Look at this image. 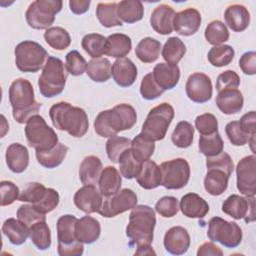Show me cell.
I'll return each instance as SVG.
<instances>
[{"label": "cell", "instance_id": "7bdbcfd3", "mask_svg": "<svg viewBox=\"0 0 256 256\" xmlns=\"http://www.w3.org/2000/svg\"><path fill=\"white\" fill-rule=\"evenodd\" d=\"M44 39L51 48L59 51L68 48L71 44L69 33L62 27L48 28L44 33Z\"/></svg>", "mask_w": 256, "mask_h": 256}, {"label": "cell", "instance_id": "db71d44e", "mask_svg": "<svg viewBox=\"0 0 256 256\" xmlns=\"http://www.w3.org/2000/svg\"><path fill=\"white\" fill-rule=\"evenodd\" d=\"M206 167L207 169H219L224 171L228 176H231L233 170H234V164L226 152H221L218 155L212 156V157H207L206 160Z\"/></svg>", "mask_w": 256, "mask_h": 256}, {"label": "cell", "instance_id": "e575fe53", "mask_svg": "<svg viewBox=\"0 0 256 256\" xmlns=\"http://www.w3.org/2000/svg\"><path fill=\"white\" fill-rule=\"evenodd\" d=\"M117 15L125 23L140 21L144 15V7L139 0H123L117 3Z\"/></svg>", "mask_w": 256, "mask_h": 256}, {"label": "cell", "instance_id": "8d00e7d4", "mask_svg": "<svg viewBox=\"0 0 256 256\" xmlns=\"http://www.w3.org/2000/svg\"><path fill=\"white\" fill-rule=\"evenodd\" d=\"M161 42L152 38H143L135 48L137 58L143 63H152L156 61L160 55Z\"/></svg>", "mask_w": 256, "mask_h": 256}, {"label": "cell", "instance_id": "d6a6232c", "mask_svg": "<svg viewBox=\"0 0 256 256\" xmlns=\"http://www.w3.org/2000/svg\"><path fill=\"white\" fill-rule=\"evenodd\" d=\"M121 176L118 170L113 166L105 167L100 175L98 185L99 191L104 197L116 194L121 188Z\"/></svg>", "mask_w": 256, "mask_h": 256}, {"label": "cell", "instance_id": "2e32d148", "mask_svg": "<svg viewBox=\"0 0 256 256\" xmlns=\"http://www.w3.org/2000/svg\"><path fill=\"white\" fill-rule=\"evenodd\" d=\"M237 189L245 196L256 194V156L243 157L236 167Z\"/></svg>", "mask_w": 256, "mask_h": 256}, {"label": "cell", "instance_id": "6125c7cd", "mask_svg": "<svg viewBox=\"0 0 256 256\" xmlns=\"http://www.w3.org/2000/svg\"><path fill=\"white\" fill-rule=\"evenodd\" d=\"M239 67L246 75H254L256 73V53L249 51L244 53L239 59Z\"/></svg>", "mask_w": 256, "mask_h": 256}, {"label": "cell", "instance_id": "603a6c76", "mask_svg": "<svg viewBox=\"0 0 256 256\" xmlns=\"http://www.w3.org/2000/svg\"><path fill=\"white\" fill-rule=\"evenodd\" d=\"M215 102L222 113L232 115L241 111L244 99L238 89H225L218 92Z\"/></svg>", "mask_w": 256, "mask_h": 256}, {"label": "cell", "instance_id": "ac0fdd59", "mask_svg": "<svg viewBox=\"0 0 256 256\" xmlns=\"http://www.w3.org/2000/svg\"><path fill=\"white\" fill-rule=\"evenodd\" d=\"M103 203V195L93 185H84L74 195V204L84 213L98 212Z\"/></svg>", "mask_w": 256, "mask_h": 256}, {"label": "cell", "instance_id": "cb8c5ba5", "mask_svg": "<svg viewBox=\"0 0 256 256\" xmlns=\"http://www.w3.org/2000/svg\"><path fill=\"white\" fill-rule=\"evenodd\" d=\"M155 82L165 91L176 87L180 78V69L177 65L158 63L151 72Z\"/></svg>", "mask_w": 256, "mask_h": 256}, {"label": "cell", "instance_id": "ab89813d", "mask_svg": "<svg viewBox=\"0 0 256 256\" xmlns=\"http://www.w3.org/2000/svg\"><path fill=\"white\" fill-rule=\"evenodd\" d=\"M96 16L102 26L111 28L122 26V21L117 15V3H99L96 8Z\"/></svg>", "mask_w": 256, "mask_h": 256}, {"label": "cell", "instance_id": "681fc988", "mask_svg": "<svg viewBox=\"0 0 256 256\" xmlns=\"http://www.w3.org/2000/svg\"><path fill=\"white\" fill-rule=\"evenodd\" d=\"M234 54V49L230 45H219L213 46L209 50L207 58L211 65L215 67H223L232 62Z\"/></svg>", "mask_w": 256, "mask_h": 256}, {"label": "cell", "instance_id": "4fadbf2b", "mask_svg": "<svg viewBox=\"0 0 256 256\" xmlns=\"http://www.w3.org/2000/svg\"><path fill=\"white\" fill-rule=\"evenodd\" d=\"M161 185L166 189L178 190L186 186L190 178V166L184 158L165 161L160 165Z\"/></svg>", "mask_w": 256, "mask_h": 256}, {"label": "cell", "instance_id": "11a10c76", "mask_svg": "<svg viewBox=\"0 0 256 256\" xmlns=\"http://www.w3.org/2000/svg\"><path fill=\"white\" fill-rule=\"evenodd\" d=\"M225 133L229 141L234 146H243L247 144L252 135L245 133L239 125L238 121H231L225 127ZM255 135V134H254Z\"/></svg>", "mask_w": 256, "mask_h": 256}, {"label": "cell", "instance_id": "f5cc1de1", "mask_svg": "<svg viewBox=\"0 0 256 256\" xmlns=\"http://www.w3.org/2000/svg\"><path fill=\"white\" fill-rule=\"evenodd\" d=\"M164 93V90L155 82L152 73L146 74L140 85V94L145 100H154L161 96Z\"/></svg>", "mask_w": 256, "mask_h": 256}, {"label": "cell", "instance_id": "be15d7a7", "mask_svg": "<svg viewBox=\"0 0 256 256\" xmlns=\"http://www.w3.org/2000/svg\"><path fill=\"white\" fill-rule=\"evenodd\" d=\"M239 125L242 128V130L249 134V135H254L256 134V113L255 111H250L246 114H244L240 121Z\"/></svg>", "mask_w": 256, "mask_h": 256}, {"label": "cell", "instance_id": "f1b7e54d", "mask_svg": "<svg viewBox=\"0 0 256 256\" xmlns=\"http://www.w3.org/2000/svg\"><path fill=\"white\" fill-rule=\"evenodd\" d=\"M102 170V162L98 157L94 155L85 157L79 167V178L82 184L93 186L98 184Z\"/></svg>", "mask_w": 256, "mask_h": 256}, {"label": "cell", "instance_id": "f35d334b", "mask_svg": "<svg viewBox=\"0 0 256 256\" xmlns=\"http://www.w3.org/2000/svg\"><path fill=\"white\" fill-rule=\"evenodd\" d=\"M186 52V46L178 37H170L162 48V57L166 63L177 65Z\"/></svg>", "mask_w": 256, "mask_h": 256}, {"label": "cell", "instance_id": "6f0895ef", "mask_svg": "<svg viewBox=\"0 0 256 256\" xmlns=\"http://www.w3.org/2000/svg\"><path fill=\"white\" fill-rule=\"evenodd\" d=\"M195 127L201 135H209L218 131V121L213 114L204 113L196 117Z\"/></svg>", "mask_w": 256, "mask_h": 256}, {"label": "cell", "instance_id": "f907efd6", "mask_svg": "<svg viewBox=\"0 0 256 256\" xmlns=\"http://www.w3.org/2000/svg\"><path fill=\"white\" fill-rule=\"evenodd\" d=\"M131 140L129 138L120 137L117 135L109 137L106 142V152L108 158L113 163H118L120 155L128 148H130Z\"/></svg>", "mask_w": 256, "mask_h": 256}, {"label": "cell", "instance_id": "52a82bcc", "mask_svg": "<svg viewBox=\"0 0 256 256\" xmlns=\"http://www.w3.org/2000/svg\"><path fill=\"white\" fill-rule=\"evenodd\" d=\"M27 143L36 151H47L58 143V136L44 118L38 114L28 119L25 126Z\"/></svg>", "mask_w": 256, "mask_h": 256}, {"label": "cell", "instance_id": "003e7915", "mask_svg": "<svg viewBox=\"0 0 256 256\" xmlns=\"http://www.w3.org/2000/svg\"><path fill=\"white\" fill-rule=\"evenodd\" d=\"M156 255L155 251L152 249L151 245H141L137 246V250L135 251V255Z\"/></svg>", "mask_w": 256, "mask_h": 256}, {"label": "cell", "instance_id": "4316f807", "mask_svg": "<svg viewBox=\"0 0 256 256\" xmlns=\"http://www.w3.org/2000/svg\"><path fill=\"white\" fill-rule=\"evenodd\" d=\"M6 163L13 173H22L29 164V153L27 148L20 143H12L6 150Z\"/></svg>", "mask_w": 256, "mask_h": 256}, {"label": "cell", "instance_id": "7dc6e473", "mask_svg": "<svg viewBox=\"0 0 256 256\" xmlns=\"http://www.w3.org/2000/svg\"><path fill=\"white\" fill-rule=\"evenodd\" d=\"M119 170L120 174L126 179H133L139 174L142 164L136 160L131 152V149H126L119 157Z\"/></svg>", "mask_w": 256, "mask_h": 256}, {"label": "cell", "instance_id": "836d02e7", "mask_svg": "<svg viewBox=\"0 0 256 256\" xmlns=\"http://www.w3.org/2000/svg\"><path fill=\"white\" fill-rule=\"evenodd\" d=\"M229 177L224 171L219 169H207L204 178V188L212 196H219L228 187Z\"/></svg>", "mask_w": 256, "mask_h": 256}, {"label": "cell", "instance_id": "d6986e66", "mask_svg": "<svg viewBox=\"0 0 256 256\" xmlns=\"http://www.w3.org/2000/svg\"><path fill=\"white\" fill-rule=\"evenodd\" d=\"M201 20V14L197 9H185L175 14L173 19V30L179 35L191 36L200 28Z\"/></svg>", "mask_w": 256, "mask_h": 256}, {"label": "cell", "instance_id": "e0dca14e", "mask_svg": "<svg viewBox=\"0 0 256 256\" xmlns=\"http://www.w3.org/2000/svg\"><path fill=\"white\" fill-rule=\"evenodd\" d=\"M185 91L188 98L195 103H205L212 97L211 79L204 73L195 72L191 74L185 84Z\"/></svg>", "mask_w": 256, "mask_h": 256}, {"label": "cell", "instance_id": "b9f144b4", "mask_svg": "<svg viewBox=\"0 0 256 256\" xmlns=\"http://www.w3.org/2000/svg\"><path fill=\"white\" fill-rule=\"evenodd\" d=\"M81 45L90 57L93 59L100 58L105 54L106 37L98 33H90L82 38Z\"/></svg>", "mask_w": 256, "mask_h": 256}, {"label": "cell", "instance_id": "74e56055", "mask_svg": "<svg viewBox=\"0 0 256 256\" xmlns=\"http://www.w3.org/2000/svg\"><path fill=\"white\" fill-rule=\"evenodd\" d=\"M86 73L94 82H106L111 77V63L107 58H95L87 63Z\"/></svg>", "mask_w": 256, "mask_h": 256}, {"label": "cell", "instance_id": "6da1fadb", "mask_svg": "<svg viewBox=\"0 0 256 256\" xmlns=\"http://www.w3.org/2000/svg\"><path fill=\"white\" fill-rule=\"evenodd\" d=\"M137 122L135 109L126 103L101 111L95 118L94 129L101 137H111L120 131L131 129Z\"/></svg>", "mask_w": 256, "mask_h": 256}, {"label": "cell", "instance_id": "7c38bea8", "mask_svg": "<svg viewBox=\"0 0 256 256\" xmlns=\"http://www.w3.org/2000/svg\"><path fill=\"white\" fill-rule=\"evenodd\" d=\"M207 236L213 242H219L227 248H235L242 241V230L235 222L213 217L208 223Z\"/></svg>", "mask_w": 256, "mask_h": 256}, {"label": "cell", "instance_id": "7402d4cb", "mask_svg": "<svg viewBox=\"0 0 256 256\" xmlns=\"http://www.w3.org/2000/svg\"><path fill=\"white\" fill-rule=\"evenodd\" d=\"M175 14L176 13L171 6L161 4L152 12L150 24L155 32L161 35H168L173 31V19Z\"/></svg>", "mask_w": 256, "mask_h": 256}, {"label": "cell", "instance_id": "680465c9", "mask_svg": "<svg viewBox=\"0 0 256 256\" xmlns=\"http://www.w3.org/2000/svg\"><path fill=\"white\" fill-rule=\"evenodd\" d=\"M155 210L162 217L171 218L178 213V200L176 197L173 196H164L157 201L155 205Z\"/></svg>", "mask_w": 256, "mask_h": 256}, {"label": "cell", "instance_id": "816d5d0a", "mask_svg": "<svg viewBox=\"0 0 256 256\" xmlns=\"http://www.w3.org/2000/svg\"><path fill=\"white\" fill-rule=\"evenodd\" d=\"M65 60H66L65 67H66L68 73H70L73 76L82 75L87 68L86 60L76 50H72L69 53H67Z\"/></svg>", "mask_w": 256, "mask_h": 256}, {"label": "cell", "instance_id": "8992f818", "mask_svg": "<svg viewBox=\"0 0 256 256\" xmlns=\"http://www.w3.org/2000/svg\"><path fill=\"white\" fill-rule=\"evenodd\" d=\"M174 118V108L169 103H161L152 108L142 125L141 135L149 141L164 139Z\"/></svg>", "mask_w": 256, "mask_h": 256}, {"label": "cell", "instance_id": "9a60e30c", "mask_svg": "<svg viewBox=\"0 0 256 256\" xmlns=\"http://www.w3.org/2000/svg\"><path fill=\"white\" fill-rule=\"evenodd\" d=\"M222 211L236 220L244 219L247 223L253 222L255 220V198L232 194L224 200Z\"/></svg>", "mask_w": 256, "mask_h": 256}, {"label": "cell", "instance_id": "7a4b0ae2", "mask_svg": "<svg viewBox=\"0 0 256 256\" xmlns=\"http://www.w3.org/2000/svg\"><path fill=\"white\" fill-rule=\"evenodd\" d=\"M49 116L53 126L61 131L68 132L75 138L86 134L89 128L88 116L84 109L74 107L68 102H58L49 110Z\"/></svg>", "mask_w": 256, "mask_h": 256}, {"label": "cell", "instance_id": "5bb4252c", "mask_svg": "<svg viewBox=\"0 0 256 256\" xmlns=\"http://www.w3.org/2000/svg\"><path fill=\"white\" fill-rule=\"evenodd\" d=\"M137 205V195L131 189L119 190L116 194L105 197L98 213L105 217H115L123 212L132 210Z\"/></svg>", "mask_w": 256, "mask_h": 256}, {"label": "cell", "instance_id": "484cf974", "mask_svg": "<svg viewBox=\"0 0 256 256\" xmlns=\"http://www.w3.org/2000/svg\"><path fill=\"white\" fill-rule=\"evenodd\" d=\"M101 233L100 223L91 216H83L77 219L75 224V234L77 239L83 244H92L98 240Z\"/></svg>", "mask_w": 256, "mask_h": 256}, {"label": "cell", "instance_id": "f6af8a7d", "mask_svg": "<svg viewBox=\"0 0 256 256\" xmlns=\"http://www.w3.org/2000/svg\"><path fill=\"white\" fill-rule=\"evenodd\" d=\"M199 151L205 155L206 157H212L218 155L223 151L224 143L217 132L209 134V135H201L199 138Z\"/></svg>", "mask_w": 256, "mask_h": 256}, {"label": "cell", "instance_id": "5b68a950", "mask_svg": "<svg viewBox=\"0 0 256 256\" xmlns=\"http://www.w3.org/2000/svg\"><path fill=\"white\" fill-rule=\"evenodd\" d=\"M67 75L68 71L62 60L57 57L49 56L38 79L40 93L46 98L59 95L65 87Z\"/></svg>", "mask_w": 256, "mask_h": 256}, {"label": "cell", "instance_id": "d4e9b609", "mask_svg": "<svg viewBox=\"0 0 256 256\" xmlns=\"http://www.w3.org/2000/svg\"><path fill=\"white\" fill-rule=\"evenodd\" d=\"M179 208L188 218H204L209 212L208 203L196 193H187L182 196Z\"/></svg>", "mask_w": 256, "mask_h": 256}, {"label": "cell", "instance_id": "9c48e42d", "mask_svg": "<svg viewBox=\"0 0 256 256\" xmlns=\"http://www.w3.org/2000/svg\"><path fill=\"white\" fill-rule=\"evenodd\" d=\"M15 64L21 72L39 71L49 57L43 46L35 41H22L14 50Z\"/></svg>", "mask_w": 256, "mask_h": 256}, {"label": "cell", "instance_id": "ba28073f", "mask_svg": "<svg viewBox=\"0 0 256 256\" xmlns=\"http://www.w3.org/2000/svg\"><path fill=\"white\" fill-rule=\"evenodd\" d=\"M76 221L77 218L70 214L63 215L57 220V250L60 256H80L83 254V243L77 239L75 234Z\"/></svg>", "mask_w": 256, "mask_h": 256}, {"label": "cell", "instance_id": "ee69618b", "mask_svg": "<svg viewBox=\"0 0 256 256\" xmlns=\"http://www.w3.org/2000/svg\"><path fill=\"white\" fill-rule=\"evenodd\" d=\"M131 152L136 160L143 163L150 159L155 150V144L152 141L146 140L141 134L136 135L131 140Z\"/></svg>", "mask_w": 256, "mask_h": 256}, {"label": "cell", "instance_id": "277c9868", "mask_svg": "<svg viewBox=\"0 0 256 256\" xmlns=\"http://www.w3.org/2000/svg\"><path fill=\"white\" fill-rule=\"evenodd\" d=\"M156 224L154 210L147 205L135 206L130 215L126 227V235L131 239V244L151 245Z\"/></svg>", "mask_w": 256, "mask_h": 256}, {"label": "cell", "instance_id": "91938a15", "mask_svg": "<svg viewBox=\"0 0 256 256\" xmlns=\"http://www.w3.org/2000/svg\"><path fill=\"white\" fill-rule=\"evenodd\" d=\"M239 85L240 77L233 70H226L217 77L216 89L218 92L225 89H237Z\"/></svg>", "mask_w": 256, "mask_h": 256}, {"label": "cell", "instance_id": "03108f58", "mask_svg": "<svg viewBox=\"0 0 256 256\" xmlns=\"http://www.w3.org/2000/svg\"><path fill=\"white\" fill-rule=\"evenodd\" d=\"M90 3L89 0H71L69 1V7L74 14L80 15L88 11Z\"/></svg>", "mask_w": 256, "mask_h": 256}, {"label": "cell", "instance_id": "e7e4bbea", "mask_svg": "<svg viewBox=\"0 0 256 256\" xmlns=\"http://www.w3.org/2000/svg\"><path fill=\"white\" fill-rule=\"evenodd\" d=\"M197 255L198 256H207V255L222 256L223 251L212 242H206V243H203L201 246H199Z\"/></svg>", "mask_w": 256, "mask_h": 256}, {"label": "cell", "instance_id": "60d3db41", "mask_svg": "<svg viewBox=\"0 0 256 256\" xmlns=\"http://www.w3.org/2000/svg\"><path fill=\"white\" fill-rule=\"evenodd\" d=\"M30 239L39 250H46L51 246V232L45 221H39L29 227Z\"/></svg>", "mask_w": 256, "mask_h": 256}, {"label": "cell", "instance_id": "9f6ffc18", "mask_svg": "<svg viewBox=\"0 0 256 256\" xmlns=\"http://www.w3.org/2000/svg\"><path fill=\"white\" fill-rule=\"evenodd\" d=\"M17 218L29 227L36 222L46 220L45 214L39 212L32 204L21 205L17 210Z\"/></svg>", "mask_w": 256, "mask_h": 256}, {"label": "cell", "instance_id": "8fae6325", "mask_svg": "<svg viewBox=\"0 0 256 256\" xmlns=\"http://www.w3.org/2000/svg\"><path fill=\"white\" fill-rule=\"evenodd\" d=\"M59 200V194L55 189L46 188L38 182L28 183L19 196V201L31 203L43 214L54 210L58 206Z\"/></svg>", "mask_w": 256, "mask_h": 256}, {"label": "cell", "instance_id": "d590c367", "mask_svg": "<svg viewBox=\"0 0 256 256\" xmlns=\"http://www.w3.org/2000/svg\"><path fill=\"white\" fill-rule=\"evenodd\" d=\"M68 147L58 142L56 146L47 151H36V158L38 163L45 168H55L59 166L66 157Z\"/></svg>", "mask_w": 256, "mask_h": 256}, {"label": "cell", "instance_id": "1f68e13d", "mask_svg": "<svg viewBox=\"0 0 256 256\" xmlns=\"http://www.w3.org/2000/svg\"><path fill=\"white\" fill-rule=\"evenodd\" d=\"M132 48L131 38L122 33L111 34L106 38L105 55L114 58L125 57Z\"/></svg>", "mask_w": 256, "mask_h": 256}, {"label": "cell", "instance_id": "83f0119b", "mask_svg": "<svg viewBox=\"0 0 256 256\" xmlns=\"http://www.w3.org/2000/svg\"><path fill=\"white\" fill-rule=\"evenodd\" d=\"M225 22L234 32H242L247 29L250 23V13L241 4H233L226 8L224 13Z\"/></svg>", "mask_w": 256, "mask_h": 256}, {"label": "cell", "instance_id": "c3c4849f", "mask_svg": "<svg viewBox=\"0 0 256 256\" xmlns=\"http://www.w3.org/2000/svg\"><path fill=\"white\" fill-rule=\"evenodd\" d=\"M204 35L207 42L214 46L222 45V43L228 41L229 39V31L226 25L219 20L211 21L206 26Z\"/></svg>", "mask_w": 256, "mask_h": 256}, {"label": "cell", "instance_id": "4dcf8cb0", "mask_svg": "<svg viewBox=\"0 0 256 256\" xmlns=\"http://www.w3.org/2000/svg\"><path fill=\"white\" fill-rule=\"evenodd\" d=\"M2 232L14 245H22L30 235L29 226L18 218H8L2 225Z\"/></svg>", "mask_w": 256, "mask_h": 256}, {"label": "cell", "instance_id": "44dd1931", "mask_svg": "<svg viewBox=\"0 0 256 256\" xmlns=\"http://www.w3.org/2000/svg\"><path fill=\"white\" fill-rule=\"evenodd\" d=\"M111 75L117 85L129 87L137 78V67L129 58H118L111 67Z\"/></svg>", "mask_w": 256, "mask_h": 256}, {"label": "cell", "instance_id": "30bf717a", "mask_svg": "<svg viewBox=\"0 0 256 256\" xmlns=\"http://www.w3.org/2000/svg\"><path fill=\"white\" fill-rule=\"evenodd\" d=\"M61 0H36L27 8L25 18L28 25L37 30L48 29L55 21V15L62 9Z\"/></svg>", "mask_w": 256, "mask_h": 256}, {"label": "cell", "instance_id": "f546056e", "mask_svg": "<svg viewBox=\"0 0 256 256\" xmlns=\"http://www.w3.org/2000/svg\"><path fill=\"white\" fill-rule=\"evenodd\" d=\"M137 183L146 190H151L161 185V170L154 161L143 162L139 174L136 176Z\"/></svg>", "mask_w": 256, "mask_h": 256}, {"label": "cell", "instance_id": "bcb514c9", "mask_svg": "<svg viewBox=\"0 0 256 256\" xmlns=\"http://www.w3.org/2000/svg\"><path fill=\"white\" fill-rule=\"evenodd\" d=\"M193 138L194 127L188 121H180L171 135L173 144L179 148H188L191 146Z\"/></svg>", "mask_w": 256, "mask_h": 256}, {"label": "cell", "instance_id": "3957f363", "mask_svg": "<svg viewBox=\"0 0 256 256\" xmlns=\"http://www.w3.org/2000/svg\"><path fill=\"white\" fill-rule=\"evenodd\" d=\"M9 101L13 118L20 124L26 123L30 117L36 115L41 107L35 100L32 84L24 78H18L11 83Z\"/></svg>", "mask_w": 256, "mask_h": 256}, {"label": "cell", "instance_id": "94428289", "mask_svg": "<svg viewBox=\"0 0 256 256\" xmlns=\"http://www.w3.org/2000/svg\"><path fill=\"white\" fill-rule=\"evenodd\" d=\"M1 206H8L19 199V188L11 181L0 182Z\"/></svg>", "mask_w": 256, "mask_h": 256}, {"label": "cell", "instance_id": "ffe728a7", "mask_svg": "<svg viewBox=\"0 0 256 256\" xmlns=\"http://www.w3.org/2000/svg\"><path fill=\"white\" fill-rule=\"evenodd\" d=\"M190 246V235L186 228L181 226L171 227L164 236V247L173 255H182Z\"/></svg>", "mask_w": 256, "mask_h": 256}]
</instances>
